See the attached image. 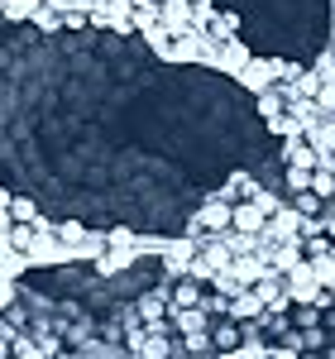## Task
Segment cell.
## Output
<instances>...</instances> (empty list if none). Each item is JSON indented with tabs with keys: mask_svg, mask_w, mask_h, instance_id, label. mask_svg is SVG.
Returning <instances> with one entry per match:
<instances>
[{
	"mask_svg": "<svg viewBox=\"0 0 335 359\" xmlns=\"http://www.w3.org/2000/svg\"><path fill=\"white\" fill-rule=\"evenodd\" d=\"M302 187H311V168H292L287 163V192H302Z\"/></svg>",
	"mask_w": 335,
	"mask_h": 359,
	"instance_id": "7a4b0ae2",
	"label": "cell"
},
{
	"mask_svg": "<svg viewBox=\"0 0 335 359\" xmlns=\"http://www.w3.org/2000/svg\"><path fill=\"white\" fill-rule=\"evenodd\" d=\"M292 211L302 216V221H321L326 211H331V196L311 192V187H302V192H292Z\"/></svg>",
	"mask_w": 335,
	"mask_h": 359,
	"instance_id": "6da1fadb",
	"label": "cell"
}]
</instances>
